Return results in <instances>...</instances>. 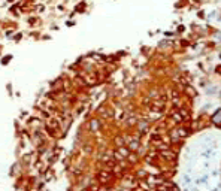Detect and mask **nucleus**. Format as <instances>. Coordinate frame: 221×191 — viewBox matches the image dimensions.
Returning <instances> with one entry per match:
<instances>
[{"mask_svg":"<svg viewBox=\"0 0 221 191\" xmlns=\"http://www.w3.org/2000/svg\"><path fill=\"white\" fill-rule=\"evenodd\" d=\"M212 120H214V123H215V124H220V123H221V109L218 110L217 114H215Z\"/></svg>","mask_w":221,"mask_h":191,"instance_id":"obj_1","label":"nucleus"}]
</instances>
